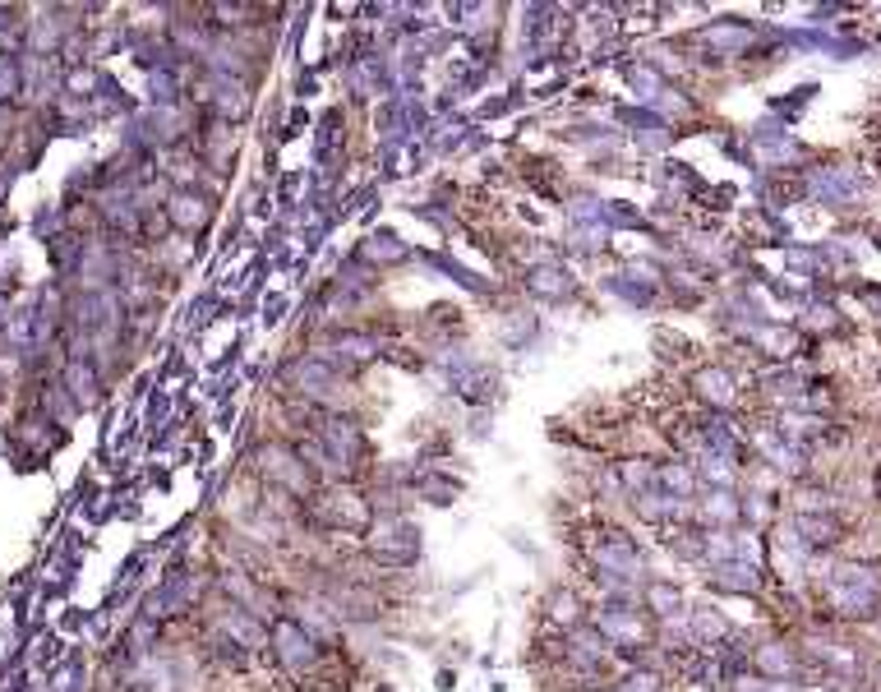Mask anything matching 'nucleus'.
<instances>
[{
  "label": "nucleus",
  "mask_w": 881,
  "mask_h": 692,
  "mask_svg": "<svg viewBox=\"0 0 881 692\" xmlns=\"http://www.w3.org/2000/svg\"><path fill=\"white\" fill-rule=\"evenodd\" d=\"M268 646H273V656L282 660L286 674H310L323 660V642H314L291 614H273L268 619Z\"/></svg>",
  "instance_id": "f03ea898"
},
{
  "label": "nucleus",
  "mask_w": 881,
  "mask_h": 692,
  "mask_svg": "<svg viewBox=\"0 0 881 692\" xmlns=\"http://www.w3.org/2000/svg\"><path fill=\"white\" fill-rule=\"evenodd\" d=\"M370 554L379 563H388V568H406V563H416L420 559V531L416 526H406V517H383V522H374L370 531Z\"/></svg>",
  "instance_id": "20e7f679"
},
{
  "label": "nucleus",
  "mask_w": 881,
  "mask_h": 692,
  "mask_svg": "<svg viewBox=\"0 0 881 692\" xmlns=\"http://www.w3.org/2000/svg\"><path fill=\"white\" fill-rule=\"evenodd\" d=\"M213 111L227 120H245L250 116V88L240 84V79H227V74H222L213 84Z\"/></svg>",
  "instance_id": "6e6552de"
},
{
  "label": "nucleus",
  "mask_w": 881,
  "mask_h": 692,
  "mask_svg": "<svg viewBox=\"0 0 881 692\" xmlns=\"http://www.w3.org/2000/svg\"><path fill=\"white\" fill-rule=\"evenodd\" d=\"M752 669H757V674H766V679H794L798 660H794V651H789L785 642H766V646H757V651H752Z\"/></svg>",
  "instance_id": "0eeeda50"
},
{
  "label": "nucleus",
  "mask_w": 881,
  "mask_h": 692,
  "mask_svg": "<svg viewBox=\"0 0 881 692\" xmlns=\"http://www.w3.org/2000/svg\"><path fill=\"white\" fill-rule=\"evenodd\" d=\"M208 199H199L194 190H176L167 199V222L171 227H185V231H199V227H208Z\"/></svg>",
  "instance_id": "423d86ee"
},
{
  "label": "nucleus",
  "mask_w": 881,
  "mask_h": 692,
  "mask_svg": "<svg viewBox=\"0 0 881 692\" xmlns=\"http://www.w3.org/2000/svg\"><path fill=\"white\" fill-rule=\"evenodd\" d=\"M254 462H259V480L268 485V490H277V494H291V499H310L314 494V471L305 462H300V453H296V443H282V439H268L254 453Z\"/></svg>",
  "instance_id": "f257e3e1"
},
{
  "label": "nucleus",
  "mask_w": 881,
  "mask_h": 692,
  "mask_svg": "<svg viewBox=\"0 0 881 692\" xmlns=\"http://www.w3.org/2000/svg\"><path fill=\"white\" fill-rule=\"evenodd\" d=\"M319 522L333 526V531H370L374 526V508L370 499L360 494V485H333V490L319 494Z\"/></svg>",
  "instance_id": "7ed1b4c3"
},
{
  "label": "nucleus",
  "mask_w": 881,
  "mask_h": 692,
  "mask_svg": "<svg viewBox=\"0 0 881 692\" xmlns=\"http://www.w3.org/2000/svg\"><path fill=\"white\" fill-rule=\"evenodd\" d=\"M655 490L674 494V499H692L697 490V471L688 462H655Z\"/></svg>",
  "instance_id": "1a4fd4ad"
},
{
  "label": "nucleus",
  "mask_w": 881,
  "mask_h": 692,
  "mask_svg": "<svg viewBox=\"0 0 881 692\" xmlns=\"http://www.w3.org/2000/svg\"><path fill=\"white\" fill-rule=\"evenodd\" d=\"M692 388H697V393H702V402H711V406H734V397H739L734 379H729L720 365H711V370L697 374V379H692Z\"/></svg>",
  "instance_id": "9d476101"
},
{
  "label": "nucleus",
  "mask_w": 881,
  "mask_h": 692,
  "mask_svg": "<svg viewBox=\"0 0 881 692\" xmlns=\"http://www.w3.org/2000/svg\"><path fill=\"white\" fill-rule=\"evenodd\" d=\"M646 605L655 609V614H669V609H679V591L674 586H646Z\"/></svg>",
  "instance_id": "9b49d317"
},
{
  "label": "nucleus",
  "mask_w": 881,
  "mask_h": 692,
  "mask_svg": "<svg viewBox=\"0 0 881 692\" xmlns=\"http://www.w3.org/2000/svg\"><path fill=\"white\" fill-rule=\"evenodd\" d=\"M711 586L720 591H743V596H757L762 591V577L752 563H739V559H715L711 563Z\"/></svg>",
  "instance_id": "39448f33"
}]
</instances>
